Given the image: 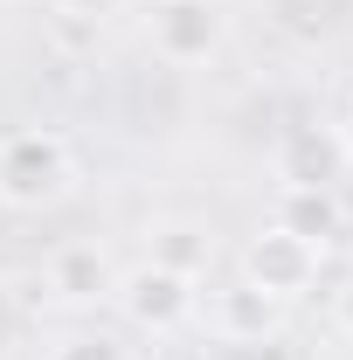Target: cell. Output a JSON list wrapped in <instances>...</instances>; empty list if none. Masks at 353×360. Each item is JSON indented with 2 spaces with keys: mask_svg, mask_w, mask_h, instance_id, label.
<instances>
[{
  "mask_svg": "<svg viewBox=\"0 0 353 360\" xmlns=\"http://www.w3.org/2000/svg\"><path fill=\"white\" fill-rule=\"evenodd\" d=\"M42 360H125V347H118L111 333H63Z\"/></svg>",
  "mask_w": 353,
  "mask_h": 360,
  "instance_id": "cell-10",
  "label": "cell"
},
{
  "mask_svg": "<svg viewBox=\"0 0 353 360\" xmlns=\"http://www.w3.org/2000/svg\"><path fill=\"white\" fill-rule=\"evenodd\" d=\"M340 153H347V174H353V104H347V118H340Z\"/></svg>",
  "mask_w": 353,
  "mask_h": 360,
  "instance_id": "cell-13",
  "label": "cell"
},
{
  "mask_svg": "<svg viewBox=\"0 0 353 360\" xmlns=\"http://www.w3.org/2000/svg\"><path fill=\"white\" fill-rule=\"evenodd\" d=\"M63 14H77V21H104V14H118L125 0H56Z\"/></svg>",
  "mask_w": 353,
  "mask_h": 360,
  "instance_id": "cell-11",
  "label": "cell"
},
{
  "mask_svg": "<svg viewBox=\"0 0 353 360\" xmlns=\"http://www.w3.org/2000/svg\"><path fill=\"white\" fill-rule=\"evenodd\" d=\"M194 312H208V333L229 340V347H257V340H270V333L284 326V305L264 298L257 284H243V277L215 284V291H208V305H194Z\"/></svg>",
  "mask_w": 353,
  "mask_h": 360,
  "instance_id": "cell-5",
  "label": "cell"
},
{
  "mask_svg": "<svg viewBox=\"0 0 353 360\" xmlns=\"http://www.w3.org/2000/svg\"><path fill=\"white\" fill-rule=\"evenodd\" d=\"M153 264L180 270V277H201V270H208V236H201V229H187V222H167V229H160Z\"/></svg>",
  "mask_w": 353,
  "mask_h": 360,
  "instance_id": "cell-9",
  "label": "cell"
},
{
  "mask_svg": "<svg viewBox=\"0 0 353 360\" xmlns=\"http://www.w3.org/2000/svg\"><path fill=\"white\" fill-rule=\"evenodd\" d=\"M77 180V160H70V139L49 132V125H21V132L0 139V208L14 215H35V208H56Z\"/></svg>",
  "mask_w": 353,
  "mask_h": 360,
  "instance_id": "cell-1",
  "label": "cell"
},
{
  "mask_svg": "<svg viewBox=\"0 0 353 360\" xmlns=\"http://www.w3.org/2000/svg\"><path fill=\"white\" fill-rule=\"evenodd\" d=\"M347 174L340 125H291L277 139V187H333Z\"/></svg>",
  "mask_w": 353,
  "mask_h": 360,
  "instance_id": "cell-6",
  "label": "cell"
},
{
  "mask_svg": "<svg viewBox=\"0 0 353 360\" xmlns=\"http://www.w3.org/2000/svg\"><path fill=\"white\" fill-rule=\"evenodd\" d=\"M222 42H229V7L222 0H153L146 7V49L174 70H194V63L222 56Z\"/></svg>",
  "mask_w": 353,
  "mask_h": 360,
  "instance_id": "cell-2",
  "label": "cell"
},
{
  "mask_svg": "<svg viewBox=\"0 0 353 360\" xmlns=\"http://www.w3.org/2000/svg\"><path fill=\"white\" fill-rule=\"evenodd\" d=\"M319 257H326V250H312L305 236H291V229L264 222L250 243H243L236 277H243V284H257V291H264V298H277V305H298L312 284H319Z\"/></svg>",
  "mask_w": 353,
  "mask_h": 360,
  "instance_id": "cell-3",
  "label": "cell"
},
{
  "mask_svg": "<svg viewBox=\"0 0 353 360\" xmlns=\"http://www.w3.org/2000/svg\"><path fill=\"white\" fill-rule=\"evenodd\" d=\"M277 229H291V236H305L312 250H326L340 229H347V208H340V194L333 187H277Z\"/></svg>",
  "mask_w": 353,
  "mask_h": 360,
  "instance_id": "cell-8",
  "label": "cell"
},
{
  "mask_svg": "<svg viewBox=\"0 0 353 360\" xmlns=\"http://www.w3.org/2000/svg\"><path fill=\"white\" fill-rule=\"evenodd\" d=\"M111 305L132 319L139 333H174V326H187V319H194L201 291H194V277H180V270H167V264H153V257H146V264L118 270Z\"/></svg>",
  "mask_w": 353,
  "mask_h": 360,
  "instance_id": "cell-4",
  "label": "cell"
},
{
  "mask_svg": "<svg viewBox=\"0 0 353 360\" xmlns=\"http://www.w3.org/2000/svg\"><path fill=\"white\" fill-rule=\"evenodd\" d=\"M333 319H340V333L353 340V270L340 277V291H333Z\"/></svg>",
  "mask_w": 353,
  "mask_h": 360,
  "instance_id": "cell-12",
  "label": "cell"
},
{
  "mask_svg": "<svg viewBox=\"0 0 353 360\" xmlns=\"http://www.w3.org/2000/svg\"><path fill=\"white\" fill-rule=\"evenodd\" d=\"M111 284H118V264L97 243H70L49 257V298H63V305H97V298H111Z\"/></svg>",
  "mask_w": 353,
  "mask_h": 360,
  "instance_id": "cell-7",
  "label": "cell"
}]
</instances>
